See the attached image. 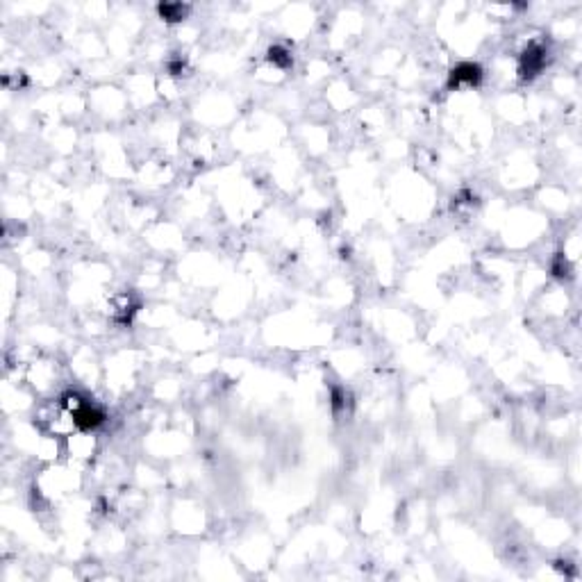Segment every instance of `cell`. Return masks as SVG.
I'll return each mask as SVG.
<instances>
[{"label": "cell", "instance_id": "cell-1", "mask_svg": "<svg viewBox=\"0 0 582 582\" xmlns=\"http://www.w3.org/2000/svg\"><path fill=\"white\" fill-rule=\"evenodd\" d=\"M105 412L103 409H98L96 405H91L89 401L84 403L78 412L73 414V421H75V428L82 430V433H91V430L96 428H101L105 423Z\"/></svg>", "mask_w": 582, "mask_h": 582}, {"label": "cell", "instance_id": "cell-2", "mask_svg": "<svg viewBox=\"0 0 582 582\" xmlns=\"http://www.w3.org/2000/svg\"><path fill=\"white\" fill-rule=\"evenodd\" d=\"M546 55H548V50L544 46H530L525 52H523V57H521V73H523V78H532V75H537L539 71H542L546 67Z\"/></svg>", "mask_w": 582, "mask_h": 582}, {"label": "cell", "instance_id": "cell-3", "mask_svg": "<svg viewBox=\"0 0 582 582\" xmlns=\"http://www.w3.org/2000/svg\"><path fill=\"white\" fill-rule=\"evenodd\" d=\"M480 78H482V71H480V67L478 64H460V67H455L452 69V73H450V80H448V87L452 89V87H462V84H478L480 82Z\"/></svg>", "mask_w": 582, "mask_h": 582}, {"label": "cell", "instance_id": "cell-4", "mask_svg": "<svg viewBox=\"0 0 582 582\" xmlns=\"http://www.w3.org/2000/svg\"><path fill=\"white\" fill-rule=\"evenodd\" d=\"M189 7L182 3H169V5H159V16L169 21V23H176V21H182L187 16Z\"/></svg>", "mask_w": 582, "mask_h": 582}, {"label": "cell", "instance_id": "cell-5", "mask_svg": "<svg viewBox=\"0 0 582 582\" xmlns=\"http://www.w3.org/2000/svg\"><path fill=\"white\" fill-rule=\"evenodd\" d=\"M268 62L275 64V67H283L285 69V67H289V64H291V55H289L285 48L275 46V48L268 50Z\"/></svg>", "mask_w": 582, "mask_h": 582}]
</instances>
